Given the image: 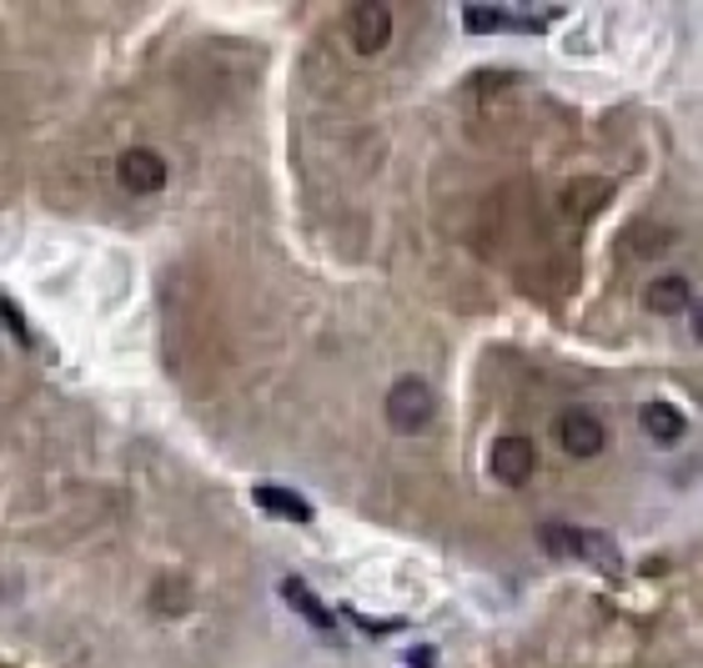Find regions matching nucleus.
I'll return each instance as SVG.
<instances>
[{"instance_id":"nucleus-1","label":"nucleus","mask_w":703,"mask_h":668,"mask_svg":"<svg viewBox=\"0 0 703 668\" xmlns=\"http://www.w3.org/2000/svg\"><path fill=\"white\" fill-rule=\"evenodd\" d=\"M537 543H543V553H553V558L563 563H588V568H623V553L619 543H613L609 533H593V528H572V523H543L537 528Z\"/></svg>"},{"instance_id":"nucleus-2","label":"nucleus","mask_w":703,"mask_h":668,"mask_svg":"<svg viewBox=\"0 0 703 668\" xmlns=\"http://www.w3.org/2000/svg\"><path fill=\"white\" fill-rule=\"evenodd\" d=\"M432 412H438V397H432V387L422 377H397L393 387H387V422H393V432H422L432 422Z\"/></svg>"},{"instance_id":"nucleus-3","label":"nucleus","mask_w":703,"mask_h":668,"mask_svg":"<svg viewBox=\"0 0 703 668\" xmlns=\"http://www.w3.org/2000/svg\"><path fill=\"white\" fill-rule=\"evenodd\" d=\"M553 438H558V448L568 457H598L603 448H609V428H603L593 412H583V407H568V412H558V422H553Z\"/></svg>"},{"instance_id":"nucleus-4","label":"nucleus","mask_w":703,"mask_h":668,"mask_svg":"<svg viewBox=\"0 0 703 668\" xmlns=\"http://www.w3.org/2000/svg\"><path fill=\"white\" fill-rule=\"evenodd\" d=\"M347 41H352L358 56H377V50H387V41H393V11H387L382 0H362V5H352V11H347Z\"/></svg>"},{"instance_id":"nucleus-5","label":"nucleus","mask_w":703,"mask_h":668,"mask_svg":"<svg viewBox=\"0 0 703 668\" xmlns=\"http://www.w3.org/2000/svg\"><path fill=\"white\" fill-rule=\"evenodd\" d=\"M537 467V448L528 438H518V432H508V438L492 442L488 453V473L498 477V483H508V488H523L528 477H533Z\"/></svg>"},{"instance_id":"nucleus-6","label":"nucleus","mask_w":703,"mask_h":668,"mask_svg":"<svg viewBox=\"0 0 703 668\" xmlns=\"http://www.w3.org/2000/svg\"><path fill=\"white\" fill-rule=\"evenodd\" d=\"M116 177L132 196H151V191L167 186V161H161V151H151V146H132V151H121Z\"/></svg>"},{"instance_id":"nucleus-7","label":"nucleus","mask_w":703,"mask_h":668,"mask_svg":"<svg viewBox=\"0 0 703 668\" xmlns=\"http://www.w3.org/2000/svg\"><path fill=\"white\" fill-rule=\"evenodd\" d=\"M609 202H613V181L609 177H578V181H568V186L558 191V206H563L568 222H588V216H598Z\"/></svg>"},{"instance_id":"nucleus-8","label":"nucleus","mask_w":703,"mask_h":668,"mask_svg":"<svg viewBox=\"0 0 703 668\" xmlns=\"http://www.w3.org/2000/svg\"><path fill=\"white\" fill-rule=\"evenodd\" d=\"M638 422H644V432L658 442V448H679L683 438H689V418H683L673 403H664V397H654V403H644V412H638Z\"/></svg>"},{"instance_id":"nucleus-9","label":"nucleus","mask_w":703,"mask_h":668,"mask_svg":"<svg viewBox=\"0 0 703 668\" xmlns=\"http://www.w3.org/2000/svg\"><path fill=\"white\" fill-rule=\"evenodd\" d=\"M644 307H648V312H658V317L689 312V307H693V286H689V276H679V272L654 276V282L644 286Z\"/></svg>"},{"instance_id":"nucleus-10","label":"nucleus","mask_w":703,"mask_h":668,"mask_svg":"<svg viewBox=\"0 0 703 668\" xmlns=\"http://www.w3.org/2000/svg\"><path fill=\"white\" fill-rule=\"evenodd\" d=\"M257 498V508H267V513L286 518V523H311V502L302 498V492L292 488H276V483H262V488L251 492Z\"/></svg>"},{"instance_id":"nucleus-11","label":"nucleus","mask_w":703,"mask_h":668,"mask_svg":"<svg viewBox=\"0 0 703 668\" xmlns=\"http://www.w3.org/2000/svg\"><path fill=\"white\" fill-rule=\"evenodd\" d=\"M282 598H286V603H292V609H297L302 613V619H307L311 623V629H332V609H322V598H317V593H311V588L307 584H302V578H282Z\"/></svg>"},{"instance_id":"nucleus-12","label":"nucleus","mask_w":703,"mask_h":668,"mask_svg":"<svg viewBox=\"0 0 703 668\" xmlns=\"http://www.w3.org/2000/svg\"><path fill=\"white\" fill-rule=\"evenodd\" d=\"M463 25L473 31V36H488V31H537V21H528V15L488 11V5H467V11H463Z\"/></svg>"},{"instance_id":"nucleus-13","label":"nucleus","mask_w":703,"mask_h":668,"mask_svg":"<svg viewBox=\"0 0 703 668\" xmlns=\"http://www.w3.org/2000/svg\"><path fill=\"white\" fill-rule=\"evenodd\" d=\"M0 322L11 327V332H15V342H21V347H31V327H25V317H21V307H15V302H11V297H0Z\"/></svg>"},{"instance_id":"nucleus-14","label":"nucleus","mask_w":703,"mask_h":668,"mask_svg":"<svg viewBox=\"0 0 703 668\" xmlns=\"http://www.w3.org/2000/svg\"><path fill=\"white\" fill-rule=\"evenodd\" d=\"M689 327H693V337H699V347H703V297L689 307Z\"/></svg>"}]
</instances>
